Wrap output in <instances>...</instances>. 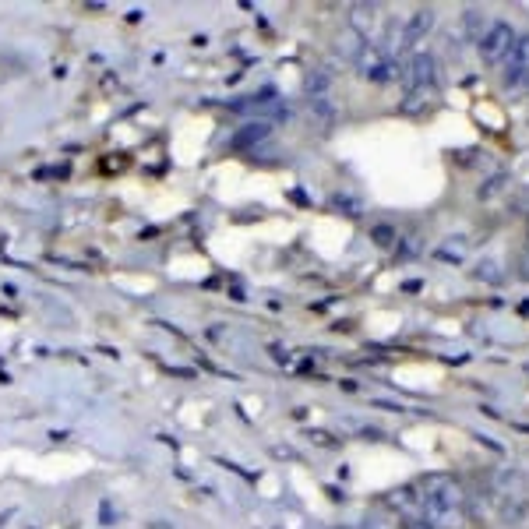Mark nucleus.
<instances>
[{
  "mask_svg": "<svg viewBox=\"0 0 529 529\" xmlns=\"http://www.w3.org/2000/svg\"><path fill=\"white\" fill-rule=\"evenodd\" d=\"M420 515L431 529H462L466 526V498L452 477H431L417 487Z\"/></svg>",
  "mask_w": 529,
  "mask_h": 529,
  "instance_id": "f257e3e1",
  "label": "nucleus"
},
{
  "mask_svg": "<svg viewBox=\"0 0 529 529\" xmlns=\"http://www.w3.org/2000/svg\"><path fill=\"white\" fill-rule=\"evenodd\" d=\"M519 43V32L512 29L508 22H491L487 32H480L477 46H480V60H484L487 68H505L508 53L515 50Z\"/></svg>",
  "mask_w": 529,
  "mask_h": 529,
  "instance_id": "f03ea898",
  "label": "nucleus"
},
{
  "mask_svg": "<svg viewBox=\"0 0 529 529\" xmlns=\"http://www.w3.org/2000/svg\"><path fill=\"white\" fill-rule=\"evenodd\" d=\"M406 75H410V92H413V96H420L424 103L438 96V64H434V57L417 53V57L410 60V68H406Z\"/></svg>",
  "mask_w": 529,
  "mask_h": 529,
  "instance_id": "7ed1b4c3",
  "label": "nucleus"
},
{
  "mask_svg": "<svg viewBox=\"0 0 529 529\" xmlns=\"http://www.w3.org/2000/svg\"><path fill=\"white\" fill-rule=\"evenodd\" d=\"M501 82H505L508 92H519V89H526V85H529V36H519L515 50L508 53Z\"/></svg>",
  "mask_w": 529,
  "mask_h": 529,
  "instance_id": "20e7f679",
  "label": "nucleus"
}]
</instances>
